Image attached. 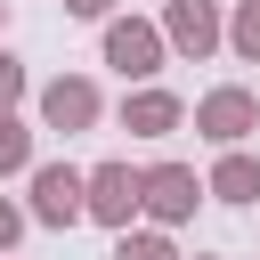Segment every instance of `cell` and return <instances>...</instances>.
Returning a JSON list of instances; mask_svg holds the SVG:
<instances>
[{"mask_svg":"<svg viewBox=\"0 0 260 260\" xmlns=\"http://www.w3.org/2000/svg\"><path fill=\"white\" fill-rule=\"evenodd\" d=\"M98 57H106L130 89H146V81L162 73L171 41H162V24H154V16H114V24H106V41H98Z\"/></svg>","mask_w":260,"mask_h":260,"instance_id":"6da1fadb","label":"cell"},{"mask_svg":"<svg viewBox=\"0 0 260 260\" xmlns=\"http://www.w3.org/2000/svg\"><path fill=\"white\" fill-rule=\"evenodd\" d=\"M98 114H106V98H98V81H89V73H57V81H41V89H32V122H41V130H57V138L98 130Z\"/></svg>","mask_w":260,"mask_h":260,"instance_id":"7a4b0ae2","label":"cell"},{"mask_svg":"<svg viewBox=\"0 0 260 260\" xmlns=\"http://www.w3.org/2000/svg\"><path fill=\"white\" fill-rule=\"evenodd\" d=\"M187 122H195V138H211V146L228 154V146H244V138L260 130V98H252L244 81H219V89H203V98H195V114H187Z\"/></svg>","mask_w":260,"mask_h":260,"instance_id":"3957f363","label":"cell"},{"mask_svg":"<svg viewBox=\"0 0 260 260\" xmlns=\"http://www.w3.org/2000/svg\"><path fill=\"white\" fill-rule=\"evenodd\" d=\"M162 41H171V57H211V49H228V8L219 0H162Z\"/></svg>","mask_w":260,"mask_h":260,"instance_id":"277c9868","label":"cell"},{"mask_svg":"<svg viewBox=\"0 0 260 260\" xmlns=\"http://www.w3.org/2000/svg\"><path fill=\"white\" fill-rule=\"evenodd\" d=\"M24 187H32L24 211H32L41 228H73V219H89V171H73V162H41Z\"/></svg>","mask_w":260,"mask_h":260,"instance_id":"5b68a950","label":"cell"},{"mask_svg":"<svg viewBox=\"0 0 260 260\" xmlns=\"http://www.w3.org/2000/svg\"><path fill=\"white\" fill-rule=\"evenodd\" d=\"M138 211H146V171L138 162H89V219L122 236Z\"/></svg>","mask_w":260,"mask_h":260,"instance_id":"8992f818","label":"cell"},{"mask_svg":"<svg viewBox=\"0 0 260 260\" xmlns=\"http://www.w3.org/2000/svg\"><path fill=\"white\" fill-rule=\"evenodd\" d=\"M203 195L211 187L195 179V162H146V228H187Z\"/></svg>","mask_w":260,"mask_h":260,"instance_id":"52a82bcc","label":"cell"},{"mask_svg":"<svg viewBox=\"0 0 260 260\" xmlns=\"http://www.w3.org/2000/svg\"><path fill=\"white\" fill-rule=\"evenodd\" d=\"M187 98L179 89H162V81H146V89H122V130L130 138H171V130H187Z\"/></svg>","mask_w":260,"mask_h":260,"instance_id":"ba28073f","label":"cell"},{"mask_svg":"<svg viewBox=\"0 0 260 260\" xmlns=\"http://www.w3.org/2000/svg\"><path fill=\"white\" fill-rule=\"evenodd\" d=\"M203 187H211L219 203H260V154H252V146H228V154L203 171Z\"/></svg>","mask_w":260,"mask_h":260,"instance_id":"9c48e42d","label":"cell"},{"mask_svg":"<svg viewBox=\"0 0 260 260\" xmlns=\"http://www.w3.org/2000/svg\"><path fill=\"white\" fill-rule=\"evenodd\" d=\"M32 130H41V122L0 114V179H32V171H41V162H32Z\"/></svg>","mask_w":260,"mask_h":260,"instance_id":"30bf717a","label":"cell"},{"mask_svg":"<svg viewBox=\"0 0 260 260\" xmlns=\"http://www.w3.org/2000/svg\"><path fill=\"white\" fill-rule=\"evenodd\" d=\"M114 260H187V252L171 244V228H122L114 236Z\"/></svg>","mask_w":260,"mask_h":260,"instance_id":"8fae6325","label":"cell"},{"mask_svg":"<svg viewBox=\"0 0 260 260\" xmlns=\"http://www.w3.org/2000/svg\"><path fill=\"white\" fill-rule=\"evenodd\" d=\"M228 49H236L244 65H260V0H236V8H228Z\"/></svg>","mask_w":260,"mask_h":260,"instance_id":"7c38bea8","label":"cell"},{"mask_svg":"<svg viewBox=\"0 0 260 260\" xmlns=\"http://www.w3.org/2000/svg\"><path fill=\"white\" fill-rule=\"evenodd\" d=\"M24 98H32V73H24V57H16V49H0V114H16Z\"/></svg>","mask_w":260,"mask_h":260,"instance_id":"4fadbf2b","label":"cell"},{"mask_svg":"<svg viewBox=\"0 0 260 260\" xmlns=\"http://www.w3.org/2000/svg\"><path fill=\"white\" fill-rule=\"evenodd\" d=\"M24 228H32V211L0 195V260H16V236H24Z\"/></svg>","mask_w":260,"mask_h":260,"instance_id":"5bb4252c","label":"cell"},{"mask_svg":"<svg viewBox=\"0 0 260 260\" xmlns=\"http://www.w3.org/2000/svg\"><path fill=\"white\" fill-rule=\"evenodd\" d=\"M114 8H122V0H65L73 24H114Z\"/></svg>","mask_w":260,"mask_h":260,"instance_id":"9a60e30c","label":"cell"},{"mask_svg":"<svg viewBox=\"0 0 260 260\" xmlns=\"http://www.w3.org/2000/svg\"><path fill=\"white\" fill-rule=\"evenodd\" d=\"M195 260H219V252H195Z\"/></svg>","mask_w":260,"mask_h":260,"instance_id":"2e32d148","label":"cell"},{"mask_svg":"<svg viewBox=\"0 0 260 260\" xmlns=\"http://www.w3.org/2000/svg\"><path fill=\"white\" fill-rule=\"evenodd\" d=\"M0 24H8V0H0Z\"/></svg>","mask_w":260,"mask_h":260,"instance_id":"e0dca14e","label":"cell"}]
</instances>
